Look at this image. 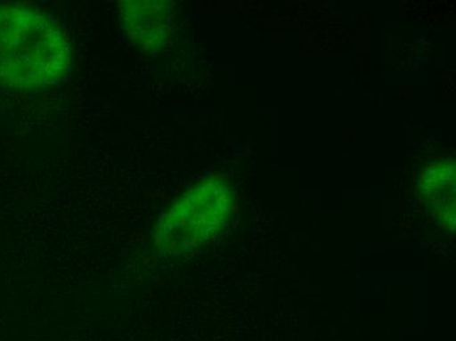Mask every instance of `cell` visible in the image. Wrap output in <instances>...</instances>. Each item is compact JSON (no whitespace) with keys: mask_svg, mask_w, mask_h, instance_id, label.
Segmentation results:
<instances>
[{"mask_svg":"<svg viewBox=\"0 0 456 341\" xmlns=\"http://www.w3.org/2000/svg\"><path fill=\"white\" fill-rule=\"evenodd\" d=\"M239 210L235 185L224 175H213L186 188L158 215L150 244L164 259L201 254L224 237Z\"/></svg>","mask_w":456,"mask_h":341,"instance_id":"cell-2","label":"cell"},{"mask_svg":"<svg viewBox=\"0 0 456 341\" xmlns=\"http://www.w3.org/2000/svg\"><path fill=\"white\" fill-rule=\"evenodd\" d=\"M71 46L61 24L29 5L0 3V87L46 90L68 77Z\"/></svg>","mask_w":456,"mask_h":341,"instance_id":"cell-1","label":"cell"},{"mask_svg":"<svg viewBox=\"0 0 456 341\" xmlns=\"http://www.w3.org/2000/svg\"><path fill=\"white\" fill-rule=\"evenodd\" d=\"M421 199L425 207L442 229L455 234V163L439 160L421 175Z\"/></svg>","mask_w":456,"mask_h":341,"instance_id":"cell-4","label":"cell"},{"mask_svg":"<svg viewBox=\"0 0 456 341\" xmlns=\"http://www.w3.org/2000/svg\"><path fill=\"white\" fill-rule=\"evenodd\" d=\"M118 18L127 40L144 53H157L174 37L175 8L168 2H121Z\"/></svg>","mask_w":456,"mask_h":341,"instance_id":"cell-3","label":"cell"}]
</instances>
